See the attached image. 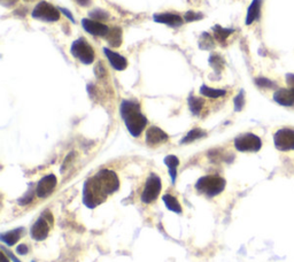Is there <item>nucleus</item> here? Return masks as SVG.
I'll return each mask as SVG.
<instances>
[{
  "label": "nucleus",
  "instance_id": "nucleus-1",
  "mask_svg": "<svg viewBox=\"0 0 294 262\" xmlns=\"http://www.w3.org/2000/svg\"><path fill=\"white\" fill-rule=\"evenodd\" d=\"M120 187L117 175L109 169H102L89 178L83 186V202L89 208H96L102 204L109 194L116 192Z\"/></svg>",
  "mask_w": 294,
  "mask_h": 262
},
{
  "label": "nucleus",
  "instance_id": "nucleus-2",
  "mask_svg": "<svg viewBox=\"0 0 294 262\" xmlns=\"http://www.w3.org/2000/svg\"><path fill=\"white\" fill-rule=\"evenodd\" d=\"M121 116L130 134L138 137L147 125V119L140 112V106L132 100H124L121 104Z\"/></svg>",
  "mask_w": 294,
  "mask_h": 262
},
{
  "label": "nucleus",
  "instance_id": "nucleus-3",
  "mask_svg": "<svg viewBox=\"0 0 294 262\" xmlns=\"http://www.w3.org/2000/svg\"><path fill=\"white\" fill-rule=\"evenodd\" d=\"M225 179L217 175H208L200 178L196 184V189L207 197L213 198L224 190Z\"/></svg>",
  "mask_w": 294,
  "mask_h": 262
},
{
  "label": "nucleus",
  "instance_id": "nucleus-4",
  "mask_svg": "<svg viewBox=\"0 0 294 262\" xmlns=\"http://www.w3.org/2000/svg\"><path fill=\"white\" fill-rule=\"evenodd\" d=\"M70 52L84 65H91L93 60H95V50L92 49L90 44L84 38L75 40L73 43Z\"/></svg>",
  "mask_w": 294,
  "mask_h": 262
},
{
  "label": "nucleus",
  "instance_id": "nucleus-5",
  "mask_svg": "<svg viewBox=\"0 0 294 262\" xmlns=\"http://www.w3.org/2000/svg\"><path fill=\"white\" fill-rule=\"evenodd\" d=\"M32 17L45 22H55L60 18V12L47 1H40L32 10Z\"/></svg>",
  "mask_w": 294,
  "mask_h": 262
},
{
  "label": "nucleus",
  "instance_id": "nucleus-6",
  "mask_svg": "<svg viewBox=\"0 0 294 262\" xmlns=\"http://www.w3.org/2000/svg\"><path fill=\"white\" fill-rule=\"evenodd\" d=\"M160 192H161V179L159 178V176L152 174L147 178L146 184H145L143 193H141L140 197L141 201L144 204H151V202L156 200Z\"/></svg>",
  "mask_w": 294,
  "mask_h": 262
},
{
  "label": "nucleus",
  "instance_id": "nucleus-7",
  "mask_svg": "<svg viewBox=\"0 0 294 262\" xmlns=\"http://www.w3.org/2000/svg\"><path fill=\"white\" fill-rule=\"evenodd\" d=\"M234 146L240 152H258L261 149L262 142L256 135L245 134L234 139Z\"/></svg>",
  "mask_w": 294,
  "mask_h": 262
},
{
  "label": "nucleus",
  "instance_id": "nucleus-8",
  "mask_svg": "<svg viewBox=\"0 0 294 262\" xmlns=\"http://www.w3.org/2000/svg\"><path fill=\"white\" fill-rule=\"evenodd\" d=\"M274 142L279 151H294V130L289 128L281 129L275 134Z\"/></svg>",
  "mask_w": 294,
  "mask_h": 262
},
{
  "label": "nucleus",
  "instance_id": "nucleus-9",
  "mask_svg": "<svg viewBox=\"0 0 294 262\" xmlns=\"http://www.w3.org/2000/svg\"><path fill=\"white\" fill-rule=\"evenodd\" d=\"M57 177L54 175H47L45 177H43L42 179L39 180L38 184H37L36 187V195L38 198H45L47 195H50L52 192H53L55 186H57Z\"/></svg>",
  "mask_w": 294,
  "mask_h": 262
},
{
  "label": "nucleus",
  "instance_id": "nucleus-10",
  "mask_svg": "<svg viewBox=\"0 0 294 262\" xmlns=\"http://www.w3.org/2000/svg\"><path fill=\"white\" fill-rule=\"evenodd\" d=\"M82 25H83V28L89 34L96 37H106L109 31L108 27H106L101 22L90 20V18H83L82 20Z\"/></svg>",
  "mask_w": 294,
  "mask_h": 262
},
{
  "label": "nucleus",
  "instance_id": "nucleus-11",
  "mask_svg": "<svg viewBox=\"0 0 294 262\" xmlns=\"http://www.w3.org/2000/svg\"><path fill=\"white\" fill-rule=\"evenodd\" d=\"M48 231H50V226H48L47 220L43 215L32 226L30 235L32 239H35V241H44L47 237Z\"/></svg>",
  "mask_w": 294,
  "mask_h": 262
},
{
  "label": "nucleus",
  "instance_id": "nucleus-12",
  "mask_svg": "<svg viewBox=\"0 0 294 262\" xmlns=\"http://www.w3.org/2000/svg\"><path fill=\"white\" fill-rule=\"evenodd\" d=\"M168 140V135L158 127H151L146 132V143L150 146H156Z\"/></svg>",
  "mask_w": 294,
  "mask_h": 262
},
{
  "label": "nucleus",
  "instance_id": "nucleus-13",
  "mask_svg": "<svg viewBox=\"0 0 294 262\" xmlns=\"http://www.w3.org/2000/svg\"><path fill=\"white\" fill-rule=\"evenodd\" d=\"M153 17L155 22L169 25L171 28L181 27V25L183 24V18H182L180 15H177V14H173V13L155 14Z\"/></svg>",
  "mask_w": 294,
  "mask_h": 262
},
{
  "label": "nucleus",
  "instance_id": "nucleus-14",
  "mask_svg": "<svg viewBox=\"0 0 294 262\" xmlns=\"http://www.w3.org/2000/svg\"><path fill=\"white\" fill-rule=\"evenodd\" d=\"M274 99L277 104L282 106H293L294 105V90L292 88H281L274 94Z\"/></svg>",
  "mask_w": 294,
  "mask_h": 262
},
{
  "label": "nucleus",
  "instance_id": "nucleus-15",
  "mask_svg": "<svg viewBox=\"0 0 294 262\" xmlns=\"http://www.w3.org/2000/svg\"><path fill=\"white\" fill-rule=\"evenodd\" d=\"M103 52H105L107 59H108L111 67L116 70H124L128 66V61L124 57H122L116 52H113V51L109 49H103Z\"/></svg>",
  "mask_w": 294,
  "mask_h": 262
},
{
  "label": "nucleus",
  "instance_id": "nucleus-16",
  "mask_svg": "<svg viewBox=\"0 0 294 262\" xmlns=\"http://www.w3.org/2000/svg\"><path fill=\"white\" fill-rule=\"evenodd\" d=\"M260 9H261V0H253L247 10V16H246L247 25L252 24L255 20H258V17L260 16Z\"/></svg>",
  "mask_w": 294,
  "mask_h": 262
},
{
  "label": "nucleus",
  "instance_id": "nucleus-17",
  "mask_svg": "<svg viewBox=\"0 0 294 262\" xmlns=\"http://www.w3.org/2000/svg\"><path fill=\"white\" fill-rule=\"evenodd\" d=\"M22 232H23V228H18V229H15V230L2 234L0 236V239H1V242L5 243V244L13 246L14 244H16V242L21 238Z\"/></svg>",
  "mask_w": 294,
  "mask_h": 262
},
{
  "label": "nucleus",
  "instance_id": "nucleus-18",
  "mask_svg": "<svg viewBox=\"0 0 294 262\" xmlns=\"http://www.w3.org/2000/svg\"><path fill=\"white\" fill-rule=\"evenodd\" d=\"M107 42L110 46L118 47L122 44V30L118 27H114L109 29L108 34L106 36Z\"/></svg>",
  "mask_w": 294,
  "mask_h": 262
},
{
  "label": "nucleus",
  "instance_id": "nucleus-19",
  "mask_svg": "<svg viewBox=\"0 0 294 262\" xmlns=\"http://www.w3.org/2000/svg\"><path fill=\"white\" fill-rule=\"evenodd\" d=\"M165 164L169 169L171 180H173V183H175V180H176V177H177V167L178 165H180V160H178V158L175 156H168L165 159Z\"/></svg>",
  "mask_w": 294,
  "mask_h": 262
},
{
  "label": "nucleus",
  "instance_id": "nucleus-20",
  "mask_svg": "<svg viewBox=\"0 0 294 262\" xmlns=\"http://www.w3.org/2000/svg\"><path fill=\"white\" fill-rule=\"evenodd\" d=\"M163 201H165V204L167 206V208L171 212H175L177 214H181L182 213V207H181V204L178 202V200L173 195L170 194H165L163 195Z\"/></svg>",
  "mask_w": 294,
  "mask_h": 262
},
{
  "label": "nucleus",
  "instance_id": "nucleus-21",
  "mask_svg": "<svg viewBox=\"0 0 294 262\" xmlns=\"http://www.w3.org/2000/svg\"><path fill=\"white\" fill-rule=\"evenodd\" d=\"M200 93L204 97H208V98H219V97H223V95H225L226 91L225 90H219V88H211L207 86H202L200 87Z\"/></svg>",
  "mask_w": 294,
  "mask_h": 262
},
{
  "label": "nucleus",
  "instance_id": "nucleus-22",
  "mask_svg": "<svg viewBox=\"0 0 294 262\" xmlns=\"http://www.w3.org/2000/svg\"><path fill=\"white\" fill-rule=\"evenodd\" d=\"M206 136V132H204L203 130H201V129H193V130H191L189 132L188 135L185 136V137L181 140L182 144H189V143H192L195 142V140L196 139H200L201 137H204Z\"/></svg>",
  "mask_w": 294,
  "mask_h": 262
},
{
  "label": "nucleus",
  "instance_id": "nucleus-23",
  "mask_svg": "<svg viewBox=\"0 0 294 262\" xmlns=\"http://www.w3.org/2000/svg\"><path fill=\"white\" fill-rule=\"evenodd\" d=\"M213 31H214L215 38H216L219 43H224L225 39L233 32V30H231V29H224L219 27V25H215L213 28Z\"/></svg>",
  "mask_w": 294,
  "mask_h": 262
},
{
  "label": "nucleus",
  "instance_id": "nucleus-24",
  "mask_svg": "<svg viewBox=\"0 0 294 262\" xmlns=\"http://www.w3.org/2000/svg\"><path fill=\"white\" fill-rule=\"evenodd\" d=\"M202 105H203V101L201 100V99L196 98V97H195V95L189 98L190 109H191V112L195 114V115H199L200 112H201V109H202Z\"/></svg>",
  "mask_w": 294,
  "mask_h": 262
},
{
  "label": "nucleus",
  "instance_id": "nucleus-25",
  "mask_svg": "<svg viewBox=\"0 0 294 262\" xmlns=\"http://www.w3.org/2000/svg\"><path fill=\"white\" fill-rule=\"evenodd\" d=\"M256 86L262 87V88H275L276 87V84H275L273 81L264 79V77H260V79L255 80Z\"/></svg>",
  "mask_w": 294,
  "mask_h": 262
},
{
  "label": "nucleus",
  "instance_id": "nucleus-26",
  "mask_svg": "<svg viewBox=\"0 0 294 262\" xmlns=\"http://www.w3.org/2000/svg\"><path fill=\"white\" fill-rule=\"evenodd\" d=\"M90 16L92 17V18H96V20H102V21H105V20H107V18H108V13L107 12H105V10L103 9H95V10H92V12H90Z\"/></svg>",
  "mask_w": 294,
  "mask_h": 262
},
{
  "label": "nucleus",
  "instance_id": "nucleus-27",
  "mask_svg": "<svg viewBox=\"0 0 294 262\" xmlns=\"http://www.w3.org/2000/svg\"><path fill=\"white\" fill-rule=\"evenodd\" d=\"M245 105V97H244V91H240V93L234 98V109L237 112L243 109V107Z\"/></svg>",
  "mask_w": 294,
  "mask_h": 262
},
{
  "label": "nucleus",
  "instance_id": "nucleus-28",
  "mask_svg": "<svg viewBox=\"0 0 294 262\" xmlns=\"http://www.w3.org/2000/svg\"><path fill=\"white\" fill-rule=\"evenodd\" d=\"M201 39H202V43H200L201 44V49H203V50H207V46L206 45H208V49H210V47H213L214 46V44H213V40H211V37L208 35V34H203L202 35V37H201Z\"/></svg>",
  "mask_w": 294,
  "mask_h": 262
},
{
  "label": "nucleus",
  "instance_id": "nucleus-29",
  "mask_svg": "<svg viewBox=\"0 0 294 262\" xmlns=\"http://www.w3.org/2000/svg\"><path fill=\"white\" fill-rule=\"evenodd\" d=\"M209 62H210L211 67H213L214 69H216V70L221 69V66H222V59L219 58L218 55H216V54L211 55L210 59H209Z\"/></svg>",
  "mask_w": 294,
  "mask_h": 262
},
{
  "label": "nucleus",
  "instance_id": "nucleus-30",
  "mask_svg": "<svg viewBox=\"0 0 294 262\" xmlns=\"http://www.w3.org/2000/svg\"><path fill=\"white\" fill-rule=\"evenodd\" d=\"M203 16H202V14H200V13H195V12H192V10H190V12H188L185 14L184 15V18L186 21H189V22H191V21H196V20H200V18H202Z\"/></svg>",
  "mask_w": 294,
  "mask_h": 262
},
{
  "label": "nucleus",
  "instance_id": "nucleus-31",
  "mask_svg": "<svg viewBox=\"0 0 294 262\" xmlns=\"http://www.w3.org/2000/svg\"><path fill=\"white\" fill-rule=\"evenodd\" d=\"M32 199H33V193H32L31 190H29V192L25 195H23V197H22L20 200H18V204H20V205H28L32 201Z\"/></svg>",
  "mask_w": 294,
  "mask_h": 262
},
{
  "label": "nucleus",
  "instance_id": "nucleus-32",
  "mask_svg": "<svg viewBox=\"0 0 294 262\" xmlns=\"http://www.w3.org/2000/svg\"><path fill=\"white\" fill-rule=\"evenodd\" d=\"M286 82H288L289 87L294 90V74H288L286 75Z\"/></svg>",
  "mask_w": 294,
  "mask_h": 262
},
{
  "label": "nucleus",
  "instance_id": "nucleus-33",
  "mask_svg": "<svg viewBox=\"0 0 294 262\" xmlns=\"http://www.w3.org/2000/svg\"><path fill=\"white\" fill-rule=\"evenodd\" d=\"M16 252H17L18 254H21V256H24L25 253H28V246L25 245V244L18 245V246H17V249H16Z\"/></svg>",
  "mask_w": 294,
  "mask_h": 262
},
{
  "label": "nucleus",
  "instance_id": "nucleus-34",
  "mask_svg": "<svg viewBox=\"0 0 294 262\" xmlns=\"http://www.w3.org/2000/svg\"><path fill=\"white\" fill-rule=\"evenodd\" d=\"M1 250H2V251H3V252H5V253H7V256H8V258H9V259H10V260H12L13 262H21L20 260H18V259H17V258H16L15 256H14V254H13L12 252H9V251H6V250H5V247H1Z\"/></svg>",
  "mask_w": 294,
  "mask_h": 262
},
{
  "label": "nucleus",
  "instance_id": "nucleus-35",
  "mask_svg": "<svg viewBox=\"0 0 294 262\" xmlns=\"http://www.w3.org/2000/svg\"><path fill=\"white\" fill-rule=\"evenodd\" d=\"M60 10H61V12H62L63 14H66V15H67V17H68L70 21L75 22V18H74V16H73V14H72V13H70L68 9H67V8H60Z\"/></svg>",
  "mask_w": 294,
  "mask_h": 262
},
{
  "label": "nucleus",
  "instance_id": "nucleus-36",
  "mask_svg": "<svg viewBox=\"0 0 294 262\" xmlns=\"http://www.w3.org/2000/svg\"><path fill=\"white\" fill-rule=\"evenodd\" d=\"M76 2L81 6H89L90 5L91 0H76Z\"/></svg>",
  "mask_w": 294,
  "mask_h": 262
},
{
  "label": "nucleus",
  "instance_id": "nucleus-37",
  "mask_svg": "<svg viewBox=\"0 0 294 262\" xmlns=\"http://www.w3.org/2000/svg\"><path fill=\"white\" fill-rule=\"evenodd\" d=\"M1 262H8V260H7V258L5 257V252L2 251L1 253Z\"/></svg>",
  "mask_w": 294,
  "mask_h": 262
},
{
  "label": "nucleus",
  "instance_id": "nucleus-38",
  "mask_svg": "<svg viewBox=\"0 0 294 262\" xmlns=\"http://www.w3.org/2000/svg\"><path fill=\"white\" fill-rule=\"evenodd\" d=\"M2 1H3V2H5V1H6V0H2ZM7 1H15V0H7Z\"/></svg>",
  "mask_w": 294,
  "mask_h": 262
},
{
  "label": "nucleus",
  "instance_id": "nucleus-39",
  "mask_svg": "<svg viewBox=\"0 0 294 262\" xmlns=\"http://www.w3.org/2000/svg\"><path fill=\"white\" fill-rule=\"evenodd\" d=\"M32 262H35V261H32Z\"/></svg>",
  "mask_w": 294,
  "mask_h": 262
},
{
  "label": "nucleus",
  "instance_id": "nucleus-40",
  "mask_svg": "<svg viewBox=\"0 0 294 262\" xmlns=\"http://www.w3.org/2000/svg\"><path fill=\"white\" fill-rule=\"evenodd\" d=\"M30 1H31V0H30Z\"/></svg>",
  "mask_w": 294,
  "mask_h": 262
}]
</instances>
